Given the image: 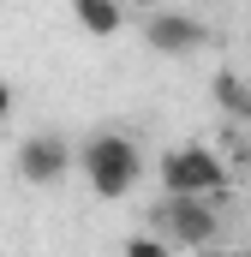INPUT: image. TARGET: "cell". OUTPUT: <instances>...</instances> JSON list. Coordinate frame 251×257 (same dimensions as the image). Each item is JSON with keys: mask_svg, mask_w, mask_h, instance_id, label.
<instances>
[{"mask_svg": "<svg viewBox=\"0 0 251 257\" xmlns=\"http://www.w3.org/2000/svg\"><path fill=\"white\" fill-rule=\"evenodd\" d=\"M84 180H90V192L96 197H126L138 186V174H144V156H138V144L126 138V132H96L90 144H84Z\"/></svg>", "mask_w": 251, "mask_h": 257, "instance_id": "obj_1", "label": "cell"}, {"mask_svg": "<svg viewBox=\"0 0 251 257\" xmlns=\"http://www.w3.org/2000/svg\"><path fill=\"white\" fill-rule=\"evenodd\" d=\"M162 186L168 197H209L221 203L227 197V162L203 144H186V150H168L162 156Z\"/></svg>", "mask_w": 251, "mask_h": 257, "instance_id": "obj_2", "label": "cell"}, {"mask_svg": "<svg viewBox=\"0 0 251 257\" xmlns=\"http://www.w3.org/2000/svg\"><path fill=\"white\" fill-rule=\"evenodd\" d=\"M156 233L168 245H180V251H209L215 233H221V215H215L209 197H168L156 209Z\"/></svg>", "mask_w": 251, "mask_h": 257, "instance_id": "obj_3", "label": "cell"}, {"mask_svg": "<svg viewBox=\"0 0 251 257\" xmlns=\"http://www.w3.org/2000/svg\"><path fill=\"white\" fill-rule=\"evenodd\" d=\"M144 42H150L156 54H168V60H186V54H197V48H209V24L191 18V12L156 6V12L144 18Z\"/></svg>", "mask_w": 251, "mask_h": 257, "instance_id": "obj_4", "label": "cell"}, {"mask_svg": "<svg viewBox=\"0 0 251 257\" xmlns=\"http://www.w3.org/2000/svg\"><path fill=\"white\" fill-rule=\"evenodd\" d=\"M18 174H24L30 186H60L66 174H72V144L54 138V132L24 138V144H18Z\"/></svg>", "mask_w": 251, "mask_h": 257, "instance_id": "obj_5", "label": "cell"}, {"mask_svg": "<svg viewBox=\"0 0 251 257\" xmlns=\"http://www.w3.org/2000/svg\"><path fill=\"white\" fill-rule=\"evenodd\" d=\"M72 18H78V30H90V36H120L126 0H72Z\"/></svg>", "mask_w": 251, "mask_h": 257, "instance_id": "obj_6", "label": "cell"}, {"mask_svg": "<svg viewBox=\"0 0 251 257\" xmlns=\"http://www.w3.org/2000/svg\"><path fill=\"white\" fill-rule=\"evenodd\" d=\"M215 102H221V114L251 120V84L239 78V72H215Z\"/></svg>", "mask_w": 251, "mask_h": 257, "instance_id": "obj_7", "label": "cell"}, {"mask_svg": "<svg viewBox=\"0 0 251 257\" xmlns=\"http://www.w3.org/2000/svg\"><path fill=\"white\" fill-rule=\"evenodd\" d=\"M126 257H174V245L162 233H138V239H126Z\"/></svg>", "mask_w": 251, "mask_h": 257, "instance_id": "obj_8", "label": "cell"}, {"mask_svg": "<svg viewBox=\"0 0 251 257\" xmlns=\"http://www.w3.org/2000/svg\"><path fill=\"white\" fill-rule=\"evenodd\" d=\"M6 114H12V84L0 78V120H6Z\"/></svg>", "mask_w": 251, "mask_h": 257, "instance_id": "obj_9", "label": "cell"}, {"mask_svg": "<svg viewBox=\"0 0 251 257\" xmlns=\"http://www.w3.org/2000/svg\"><path fill=\"white\" fill-rule=\"evenodd\" d=\"M126 6H132V12H156L162 0H126Z\"/></svg>", "mask_w": 251, "mask_h": 257, "instance_id": "obj_10", "label": "cell"}, {"mask_svg": "<svg viewBox=\"0 0 251 257\" xmlns=\"http://www.w3.org/2000/svg\"><path fill=\"white\" fill-rule=\"evenodd\" d=\"M197 257H221V251H197Z\"/></svg>", "mask_w": 251, "mask_h": 257, "instance_id": "obj_11", "label": "cell"}]
</instances>
